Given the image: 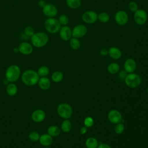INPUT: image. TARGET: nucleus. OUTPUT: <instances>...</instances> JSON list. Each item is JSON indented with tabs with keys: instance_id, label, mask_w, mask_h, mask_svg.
Wrapping results in <instances>:
<instances>
[{
	"instance_id": "b1692460",
	"label": "nucleus",
	"mask_w": 148,
	"mask_h": 148,
	"mask_svg": "<svg viewBox=\"0 0 148 148\" xmlns=\"http://www.w3.org/2000/svg\"><path fill=\"white\" fill-rule=\"evenodd\" d=\"M66 5L72 9H76L82 5L81 0H66Z\"/></svg>"
},
{
	"instance_id": "2eb2a0df",
	"label": "nucleus",
	"mask_w": 148,
	"mask_h": 148,
	"mask_svg": "<svg viewBox=\"0 0 148 148\" xmlns=\"http://www.w3.org/2000/svg\"><path fill=\"white\" fill-rule=\"evenodd\" d=\"M46 118L45 112L40 109L35 110L31 114V119L35 123H41Z\"/></svg>"
},
{
	"instance_id": "423d86ee",
	"label": "nucleus",
	"mask_w": 148,
	"mask_h": 148,
	"mask_svg": "<svg viewBox=\"0 0 148 148\" xmlns=\"http://www.w3.org/2000/svg\"><path fill=\"white\" fill-rule=\"evenodd\" d=\"M124 82L128 87L134 88L140 86L142 82V79L138 74L133 72L127 74L124 79Z\"/></svg>"
},
{
	"instance_id": "9b49d317",
	"label": "nucleus",
	"mask_w": 148,
	"mask_h": 148,
	"mask_svg": "<svg viewBox=\"0 0 148 148\" xmlns=\"http://www.w3.org/2000/svg\"><path fill=\"white\" fill-rule=\"evenodd\" d=\"M42 12L45 16L49 17H54L58 13L57 7L51 3H46L42 8Z\"/></svg>"
},
{
	"instance_id": "a19ab883",
	"label": "nucleus",
	"mask_w": 148,
	"mask_h": 148,
	"mask_svg": "<svg viewBox=\"0 0 148 148\" xmlns=\"http://www.w3.org/2000/svg\"><path fill=\"white\" fill-rule=\"evenodd\" d=\"M9 83V82L8 81V80H6V79L3 80V84H5V85H6V86H7Z\"/></svg>"
},
{
	"instance_id": "c03bdc74",
	"label": "nucleus",
	"mask_w": 148,
	"mask_h": 148,
	"mask_svg": "<svg viewBox=\"0 0 148 148\" xmlns=\"http://www.w3.org/2000/svg\"><path fill=\"white\" fill-rule=\"evenodd\" d=\"M147 95H148V87L147 88Z\"/></svg>"
},
{
	"instance_id": "58836bf2",
	"label": "nucleus",
	"mask_w": 148,
	"mask_h": 148,
	"mask_svg": "<svg viewBox=\"0 0 148 148\" xmlns=\"http://www.w3.org/2000/svg\"><path fill=\"white\" fill-rule=\"evenodd\" d=\"M97 148H112L109 145L106 143H101L99 144Z\"/></svg>"
},
{
	"instance_id": "1a4fd4ad",
	"label": "nucleus",
	"mask_w": 148,
	"mask_h": 148,
	"mask_svg": "<svg viewBox=\"0 0 148 148\" xmlns=\"http://www.w3.org/2000/svg\"><path fill=\"white\" fill-rule=\"evenodd\" d=\"M87 32V28L84 24H77L75 25L72 29V37L76 38H82L84 37Z\"/></svg>"
},
{
	"instance_id": "4468645a",
	"label": "nucleus",
	"mask_w": 148,
	"mask_h": 148,
	"mask_svg": "<svg viewBox=\"0 0 148 148\" xmlns=\"http://www.w3.org/2000/svg\"><path fill=\"white\" fill-rule=\"evenodd\" d=\"M18 51L23 55H29L33 51V47L31 44L27 42H21L18 47Z\"/></svg>"
},
{
	"instance_id": "a211bd4d",
	"label": "nucleus",
	"mask_w": 148,
	"mask_h": 148,
	"mask_svg": "<svg viewBox=\"0 0 148 148\" xmlns=\"http://www.w3.org/2000/svg\"><path fill=\"white\" fill-rule=\"evenodd\" d=\"M39 142L44 147H47L53 143V137L48 134H43L40 136Z\"/></svg>"
},
{
	"instance_id": "f704fd0d",
	"label": "nucleus",
	"mask_w": 148,
	"mask_h": 148,
	"mask_svg": "<svg viewBox=\"0 0 148 148\" xmlns=\"http://www.w3.org/2000/svg\"><path fill=\"white\" fill-rule=\"evenodd\" d=\"M128 8L130 11L135 12L138 9V5L135 1H131L128 3Z\"/></svg>"
},
{
	"instance_id": "f257e3e1",
	"label": "nucleus",
	"mask_w": 148,
	"mask_h": 148,
	"mask_svg": "<svg viewBox=\"0 0 148 148\" xmlns=\"http://www.w3.org/2000/svg\"><path fill=\"white\" fill-rule=\"evenodd\" d=\"M39 78L37 71L33 69L26 70L21 75L22 82L28 86H32L37 84Z\"/></svg>"
},
{
	"instance_id": "6ab92c4d",
	"label": "nucleus",
	"mask_w": 148,
	"mask_h": 148,
	"mask_svg": "<svg viewBox=\"0 0 148 148\" xmlns=\"http://www.w3.org/2000/svg\"><path fill=\"white\" fill-rule=\"evenodd\" d=\"M38 86L43 90H48L51 86V82L47 77H40L38 82Z\"/></svg>"
},
{
	"instance_id": "7c9ffc66",
	"label": "nucleus",
	"mask_w": 148,
	"mask_h": 148,
	"mask_svg": "<svg viewBox=\"0 0 148 148\" xmlns=\"http://www.w3.org/2000/svg\"><path fill=\"white\" fill-rule=\"evenodd\" d=\"M124 128H125L124 125L121 123H117L116 124V125L114 128V132H116V134H121L124 132Z\"/></svg>"
},
{
	"instance_id": "473e14b6",
	"label": "nucleus",
	"mask_w": 148,
	"mask_h": 148,
	"mask_svg": "<svg viewBox=\"0 0 148 148\" xmlns=\"http://www.w3.org/2000/svg\"><path fill=\"white\" fill-rule=\"evenodd\" d=\"M84 126L87 128L91 127L94 124V119L91 116H87L85 118L84 120Z\"/></svg>"
},
{
	"instance_id": "f03ea898",
	"label": "nucleus",
	"mask_w": 148,
	"mask_h": 148,
	"mask_svg": "<svg viewBox=\"0 0 148 148\" xmlns=\"http://www.w3.org/2000/svg\"><path fill=\"white\" fill-rule=\"evenodd\" d=\"M32 46L37 48H40L46 46L49 42V36L44 32L35 33L30 38Z\"/></svg>"
},
{
	"instance_id": "7ed1b4c3",
	"label": "nucleus",
	"mask_w": 148,
	"mask_h": 148,
	"mask_svg": "<svg viewBox=\"0 0 148 148\" xmlns=\"http://www.w3.org/2000/svg\"><path fill=\"white\" fill-rule=\"evenodd\" d=\"M21 70L17 65H11L6 70L5 79L9 83H14L18 80L20 76Z\"/></svg>"
},
{
	"instance_id": "ea45409f",
	"label": "nucleus",
	"mask_w": 148,
	"mask_h": 148,
	"mask_svg": "<svg viewBox=\"0 0 148 148\" xmlns=\"http://www.w3.org/2000/svg\"><path fill=\"white\" fill-rule=\"evenodd\" d=\"M46 5V3L45 2V1L44 0H40L39 2H38V5L40 7V8H43L45 5Z\"/></svg>"
},
{
	"instance_id": "412c9836",
	"label": "nucleus",
	"mask_w": 148,
	"mask_h": 148,
	"mask_svg": "<svg viewBox=\"0 0 148 148\" xmlns=\"http://www.w3.org/2000/svg\"><path fill=\"white\" fill-rule=\"evenodd\" d=\"M61 132V129L59 127L55 125H52L49 127L47 129V134L52 137H56L60 135Z\"/></svg>"
},
{
	"instance_id": "6e6552de",
	"label": "nucleus",
	"mask_w": 148,
	"mask_h": 148,
	"mask_svg": "<svg viewBox=\"0 0 148 148\" xmlns=\"http://www.w3.org/2000/svg\"><path fill=\"white\" fill-rule=\"evenodd\" d=\"M82 20L88 24H94L98 20V14L93 10L86 11L82 15Z\"/></svg>"
},
{
	"instance_id": "37998d69",
	"label": "nucleus",
	"mask_w": 148,
	"mask_h": 148,
	"mask_svg": "<svg viewBox=\"0 0 148 148\" xmlns=\"http://www.w3.org/2000/svg\"><path fill=\"white\" fill-rule=\"evenodd\" d=\"M43 148H50V147H49V146H47V147H43Z\"/></svg>"
},
{
	"instance_id": "20e7f679",
	"label": "nucleus",
	"mask_w": 148,
	"mask_h": 148,
	"mask_svg": "<svg viewBox=\"0 0 148 148\" xmlns=\"http://www.w3.org/2000/svg\"><path fill=\"white\" fill-rule=\"evenodd\" d=\"M46 30L50 34H56L59 32L61 25L58 19L54 17H49L47 18L44 23Z\"/></svg>"
},
{
	"instance_id": "f8f14e48",
	"label": "nucleus",
	"mask_w": 148,
	"mask_h": 148,
	"mask_svg": "<svg viewBox=\"0 0 148 148\" xmlns=\"http://www.w3.org/2000/svg\"><path fill=\"white\" fill-rule=\"evenodd\" d=\"M108 119L112 124H117L122 121V115L121 113L117 110H112L108 114Z\"/></svg>"
},
{
	"instance_id": "e433bc0d",
	"label": "nucleus",
	"mask_w": 148,
	"mask_h": 148,
	"mask_svg": "<svg viewBox=\"0 0 148 148\" xmlns=\"http://www.w3.org/2000/svg\"><path fill=\"white\" fill-rule=\"evenodd\" d=\"M99 53L101 54V56H103V57H105V56H106L108 55V50L105 49V48H103L100 51H99Z\"/></svg>"
},
{
	"instance_id": "4be33fe9",
	"label": "nucleus",
	"mask_w": 148,
	"mask_h": 148,
	"mask_svg": "<svg viewBox=\"0 0 148 148\" xmlns=\"http://www.w3.org/2000/svg\"><path fill=\"white\" fill-rule=\"evenodd\" d=\"M85 145L87 148H97L99 145V143L96 138L90 137L86 140Z\"/></svg>"
},
{
	"instance_id": "cd10ccee",
	"label": "nucleus",
	"mask_w": 148,
	"mask_h": 148,
	"mask_svg": "<svg viewBox=\"0 0 148 148\" xmlns=\"http://www.w3.org/2000/svg\"><path fill=\"white\" fill-rule=\"evenodd\" d=\"M110 20L109 14L105 12H101L98 14V20L102 23H106Z\"/></svg>"
},
{
	"instance_id": "a18cd8bd",
	"label": "nucleus",
	"mask_w": 148,
	"mask_h": 148,
	"mask_svg": "<svg viewBox=\"0 0 148 148\" xmlns=\"http://www.w3.org/2000/svg\"><path fill=\"white\" fill-rule=\"evenodd\" d=\"M94 1H97V0H94Z\"/></svg>"
},
{
	"instance_id": "c85d7f7f",
	"label": "nucleus",
	"mask_w": 148,
	"mask_h": 148,
	"mask_svg": "<svg viewBox=\"0 0 148 148\" xmlns=\"http://www.w3.org/2000/svg\"><path fill=\"white\" fill-rule=\"evenodd\" d=\"M50 72L49 68L46 66H41L38 69L37 73L39 77H46Z\"/></svg>"
},
{
	"instance_id": "9d476101",
	"label": "nucleus",
	"mask_w": 148,
	"mask_h": 148,
	"mask_svg": "<svg viewBox=\"0 0 148 148\" xmlns=\"http://www.w3.org/2000/svg\"><path fill=\"white\" fill-rule=\"evenodd\" d=\"M129 20L128 15L124 10H118L114 15V20L119 25H124L127 24Z\"/></svg>"
},
{
	"instance_id": "c9c22d12",
	"label": "nucleus",
	"mask_w": 148,
	"mask_h": 148,
	"mask_svg": "<svg viewBox=\"0 0 148 148\" xmlns=\"http://www.w3.org/2000/svg\"><path fill=\"white\" fill-rule=\"evenodd\" d=\"M127 74H128V73L125 70H122L119 73V76L120 78H121L122 79H124L125 78V77L127 76Z\"/></svg>"
},
{
	"instance_id": "0eeeda50",
	"label": "nucleus",
	"mask_w": 148,
	"mask_h": 148,
	"mask_svg": "<svg viewBox=\"0 0 148 148\" xmlns=\"http://www.w3.org/2000/svg\"><path fill=\"white\" fill-rule=\"evenodd\" d=\"M148 18L147 12L141 9H138L134 14V20L138 25H143L146 24Z\"/></svg>"
},
{
	"instance_id": "a878e982",
	"label": "nucleus",
	"mask_w": 148,
	"mask_h": 148,
	"mask_svg": "<svg viewBox=\"0 0 148 148\" xmlns=\"http://www.w3.org/2000/svg\"><path fill=\"white\" fill-rule=\"evenodd\" d=\"M70 47L73 50H78L81 47V43L78 38L72 37L69 40Z\"/></svg>"
},
{
	"instance_id": "dca6fc26",
	"label": "nucleus",
	"mask_w": 148,
	"mask_h": 148,
	"mask_svg": "<svg viewBox=\"0 0 148 148\" xmlns=\"http://www.w3.org/2000/svg\"><path fill=\"white\" fill-rule=\"evenodd\" d=\"M124 68L127 73H133L136 69V61L132 58L127 59L124 63Z\"/></svg>"
},
{
	"instance_id": "4c0bfd02",
	"label": "nucleus",
	"mask_w": 148,
	"mask_h": 148,
	"mask_svg": "<svg viewBox=\"0 0 148 148\" xmlns=\"http://www.w3.org/2000/svg\"><path fill=\"white\" fill-rule=\"evenodd\" d=\"M87 131V128L85 126H83V127H82L80 129V134L81 135H84L85 134Z\"/></svg>"
},
{
	"instance_id": "39448f33",
	"label": "nucleus",
	"mask_w": 148,
	"mask_h": 148,
	"mask_svg": "<svg viewBox=\"0 0 148 148\" xmlns=\"http://www.w3.org/2000/svg\"><path fill=\"white\" fill-rule=\"evenodd\" d=\"M58 116L64 119H69L73 113L72 106L67 103H61L58 105L57 108Z\"/></svg>"
},
{
	"instance_id": "79ce46f5",
	"label": "nucleus",
	"mask_w": 148,
	"mask_h": 148,
	"mask_svg": "<svg viewBox=\"0 0 148 148\" xmlns=\"http://www.w3.org/2000/svg\"><path fill=\"white\" fill-rule=\"evenodd\" d=\"M13 50H14V52L17 53V52H18V47H17V48H14Z\"/></svg>"
},
{
	"instance_id": "393cba45",
	"label": "nucleus",
	"mask_w": 148,
	"mask_h": 148,
	"mask_svg": "<svg viewBox=\"0 0 148 148\" xmlns=\"http://www.w3.org/2000/svg\"><path fill=\"white\" fill-rule=\"evenodd\" d=\"M72 129V123L68 119H65L61 124V130L64 132H68Z\"/></svg>"
},
{
	"instance_id": "f3484780",
	"label": "nucleus",
	"mask_w": 148,
	"mask_h": 148,
	"mask_svg": "<svg viewBox=\"0 0 148 148\" xmlns=\"http://www.w3.org/2000/svg\"><path fill=\"white\" fill-rule=\"evenodd\" d=\"M108 55L113 60H119L121 57L122 52L119 48L112 46L108 49Z\"/></svg>"
},
{
	"instance_id": "5701e85b",
	"label": "nucleus",
	"mask_w": 148,
	"mask_h": 148,
	"mask_svg": "<svg viewBox=\"0 0 148 148\" xmlns=\"http://www.w3.org/2000/svg\"><path fill=\"white\" fill-rule=\"evenodd\" d=\"M120 66L116 62H112L107 66V71L110 74H116L120 71Z\"/></svg>"
},
{
	"instance_id": "bb28decb",
	"label": "nucleus",
	"mask_w": 148,
	"mask_h": 148,
	"mask_svg": "<svg viewBox=\"0 0 148 148\" xmlns=\"http://www.w3.org/2000/svg\"><path fill=\"white\" fill-rule=\"evenodd\" d=\"M63 73L60 71H55L51 75V80L55 83H59L63 79Z\"/></svg>"
},
{
	"instance_id": "aec40b11",
	"label": "nucleus",
	"mask_w": 148,
	"mask_h": 148,
	"mask_svg": "<svg viewBox=\"0 0 148 148\" xmlns=\"http://www.w3.org/2000/svg\"><path fill=\"white\" fill-rule=\"evenodd\" d=\"M6 91L9 96H14L18 92V88L14 83H9L6 86Z\"/></svg>"
},
{
	"instance_id": "2f4dec72",
	"label": "nucleus",
	"mask_w": 148,
	"mask_h": 148,
	"mask_svg": "<svg viewBox=\"0 0 148 148\" xmlns=\"http://www.w3.org/2000/svg\"><path fill=\"white\" fill-rule=\"evenodd\" d=\"M40 135L38 132L36 131H32L29 134L28 137L29 139L32 141V142H37L39 141V138H40Z\"/></svg>"
},
{
	"instance_id": "c756f323",
	"label": "nucleus",
	"mask_w": 148,
	"mask_h": 148,
	"mask_svg": "<svg viewBox=\"0 0 148 148\" xmlns=\"http://www.w3.org/2000/svg\"><path fill=\"white\" fill-rule=\"evenodd\" d=\"M59 23H60L61 25H67L69 23V18L68 17L64 14L60 15L58 18Z\"/></svg>"
},
{
	"instance_id": "ddd939ff",
	"label": "nucleus",
	"mask_w": 148,
	"mask_h": 148,
	"mask_svg": "<svg viewBox=\"0 0 148 148\" xmlns=\"http://www.w3.org/2000/svg\"><path fill=\"white\" fill-rule=\"evenodd\" d=\"M58 32L60 38L64 41L69 40L72 37V29L68 25H64L61 27Z\"/></svg>"
},
{
	"instance_id": "72a5a7b5",
	"label": "nucleus",
	"mask_w": 148,
	"mask_h": 148,
	"mask_svg": "<svg viewBox=\"0 0 148 148\" xmlns=\"http://www.w3.org/2000/svg\"><path fill=\"white\" fill-rule=\"evenodd\" d=\"M24 34H25L28 37L31 38L35 34L34 29H33L32 27L30 26H27L24 28Z\"/></svg>"
}]
</instances>
